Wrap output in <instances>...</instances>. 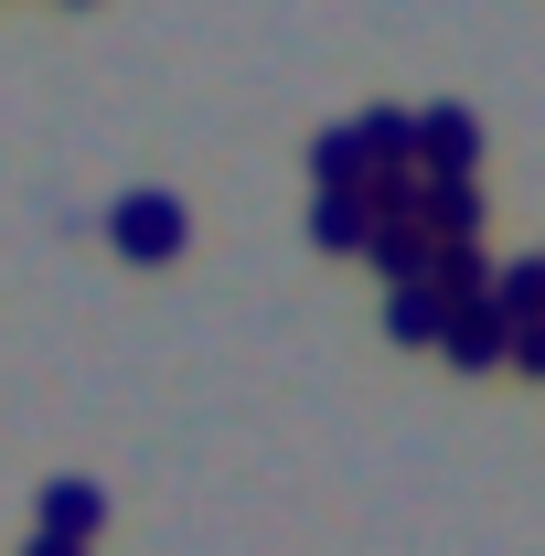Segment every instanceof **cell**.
Listing matches in <instances>:
<instances>
[{
  "label": "cell",
  "mask_w": 545,
  "mask_h": 556,
  "mask_svg": "<svg viewBox=\"0 0 545 556\" xmlns=\"http://www.w3.org/2000/svg\"><path fill=\"white\" fill-rule=\"evenodd\" d=\"M182 236H193L182 193H118V204H107V247H118V257H139V268L182 257Z\"/></svg>",
  "instance_id": "6da1fadb"
},
{
  "label": "cell",
  "mask_w": 545,
  "mask_h": 556,
  "mask_svg": "<svg viewBox=\"0 0 545 556\" xmlns=\"http://www.w3.org/2000/svg\"><path fill=\"white\" fill-rule=\"evenodd\" d=\"M97 525H107V492L86 482V471H54V482L33 492V535H65V546H97Z\"/></svg>",
  "instance_id": "7a4b0ae2"
},
{
  "label": "cell",
  "mask_w": 545,
  "mask_h": 556,
  "mask_svg": "<svg viewBox=\"0 0 545 556\" xmlns=\"http://www.w3.org/2000/svg\"><path fill=\"white\" fill-rule=\"evenodd\" d=\"M417 172H449V182L481 172V118L471 108H417Z\"/></svg>",
  "instance_id": "3957f363"
},
{
  "label": "cell",
  "mask_w": 545,
  "mask_h": 556,
  "mask_svg": "<svg viewBox=\"0 0 545 556\" xmlns=\"http://www.w3.org/2000/svg\"><path fill=\"white\" fill-rule=\"evenodd\" d=\"M364 268H375V278H396V289H417V278L439 268V236H428V225H375Z\"/></svg>",
  "instance_id": "277c9868"
},
{
  "label": "cell",
  "mask_w": 545,
  "mask_h": 556,
  "mask_svg": "<svg viewBox=\"0 0 545 556\" xmlns=\"http://www.w3.org/2000/svg\"><path fill=\"white\" fill-rule=\"evenodd\" d=\"M310 172H321V193H364V182H375L364 129H353V118H342V129H321V139H310Z\"/></svg>",
  "instance_id": "5b68a950"
},
{
  "label": "cell",
  "mask_w": 545,
  "mask_h": 556,
  "mask_svg": "<svg viewBox=\"0 0 545 556\" xmlns=\"http://www.w3.org/2000/svg\"><path fill=\"white\" fill-rule=\"evenodd\" d=\"M310 247L364 257V247H375V204H364V193H321V204H310Z\"/></svg>",
  "instance_id": "8992f818"
},
{
  "label": "cell",
  "mask_w": 545,
  "mask_h": 556,
  "mask_svg": "<svg viewBox=\"0 0 545 556\" xmlns=\"http://www.w3.org/2000/svg\"><path fill=\"white\" fill-rule=\"evenodd\" d=\"M503 343H514V321H503V311H492V300H481V311H460V321H449V332H439V353H449V364H460V375H471V364H503Z\"/></svg>",
  "instance_id": "52a82bcc"
},
{
  "label": "cell",
  "mask_w": 545,
  "mask_h": 556,
  "mask_svg": "<svg viewBox=\"0 0 545 556\" xmlns=\"http://www.w3.org/2000/svg\"><path fill=\"white\" fill-rule=\"evenodd\" d=\"M353 129L375 150V172H417V108H364Z\"/></svg>",
  "instance_id": "ba28073f"
},
{
  "label": "cell",
  "mask_w": 545,
  "mask_h": 556,
  "mask_svg": "<svg viewBox=\"0 0 545 556\" xmlns=\"http://www.w3.org/2000/svg\"><path fill=\"white\" fill-rule=\"evenodd\" d=\"M492 311L503 321H545V247L514 257V268H492Z\"/></svg>",
  "instance_id": "9c48e42d"
},
{
  "label": "cell",
  "mask_w": 545,
  "mask_h": 556,
  "mask_svg": "<svg viewBox=\"0 0 545 556\" xmlns=\"http://www.w3.org/2000/svg\"><path fill=\"white\" fill-rule=\"evenodd\" d=\"M385 332H396V343H439V332H449V300L417 278V289H396V300H385Z\"/></svg>",
  "instance_id": "30bf717a"
},
{
  "label": "cell",
  "mask_w": 545,
  "mask_h": 556,
  "mask_svg": "<svg viewBox=\"0 0 545 556\" xmlns=\"http://www.w3.org/2000/svg\"><path fill=\"white\" fill-rule=\"evenodd\" d=\"M514 375H545V321H514V343H503Z\"/></svg>",
  "instance_id": "8fae6325"
},
{
  "label": "cell",
  "mask_w": 545,
  "mask_h": 556,
  "mask_svg": "<svg viewBox=\"0 0 545 556\" xmlns=\"http://www.w3.org/2000/svg\"><path fill=\"white\" fill-rule=\"evenodd\" d=\"M22 556H86V546H65V535H22Z\"/></svg>",
  "instance_id": "7c38bea8"
}]
</instances>
